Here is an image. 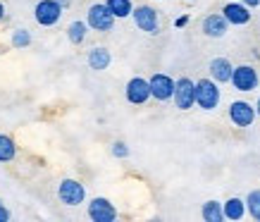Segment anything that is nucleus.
I'll list each match as a JSON object with an SVG mask.
<instances>
[{"label":"nucleus","instance_id":"9d476101","mask_svg":"<svg viewBox=\"0 0 260 222\" xmlns=\"http://www.w3.org/2000/svg\"><path fill=\"white\" fill-rule=\"evenodd\" d=\"M88 217L93 222H112L117 220V208L112 206L108 199L98 196V199H93L88 203Z\"/></svg>","mask_w":260,"mask_h":222},{"label":"nucleus","instance_id":"c85d7f7f","mask_svg":"<svg viewBox=\"0 0 260 222\" xmlns=\"http://www.w3.org/2000/svg\"><path fill=\"white\" fill-rule=\"evenodd\" d=\"M255 110H258V117H260V98H258V103H255Z\"/></svg>","mask_w":260,"mask_h":222},{"label":"nucleus","instance_id":"ddd939ff","mask_svg":"<svg viewBox=\"0 0 260 222\" xmlns=\"http://www.w3.org/2000/svg\"><path fill=\"white\" fill-rule=\"evenodd\" d=\"M208 70H210V77H213L217 84L232 81V74H234V67H232V62H229L227 57H213L210 65H208Z\"/></svg>","mask_w":260,"mask_h":222},{"label":"nucleus","instance_id":"f8f14e48","mask_svg":"<svg viewBox=\"0 0 260 222\" xmlns=\"http://www.w3.org/2000/svg\"><path fill=\"white\" fill-rule=\"evenodd\" d=\"M222 15L227 17L229 24H234V26H244V24L251 22V8L241 3V0H234V3H227L224 8H222Z\"/></svg>","mask_w":260,"mask_h":222},{"label":"nucleus","instance_id":"5701e85b","mask_svg":"<svg viewBox=\"0 0 260 222\" xmlns=\"http://www.w3.org/2000/svg\"><path fill=\"white\" fill-rule=\"evenodd\" d=\"M112 155H115V158H126V155H129L126 143H122V141H115V143H112Z\"/></svg>","mask_w":260,"mask_h":222},{"label":"nucleus","instance_id":"1a4fd4ad","mask_svg":"<svg viewBox=\"0 0 260 222\" xmlns=\"http://www.w3.org/2000/svg\"><path fill=\"white\" fill-rule=\"evenodd\" d=\"M124 93H126V101H129L132 105H143L148 98H153V93H150V81L143 79V77L129 79Z\"/></svg>","mask_w":260,"mask_h":222},{"label":"nucleus","instance_id":"423d86ee","mask_svg":"<svg viewBox=\"0 0 260 222\" xmlns=\"http://www.w3.org/2000/svg\"><path fill=\"white\" fill-rule=\"evenodd\" d=\"M34 17H36V22L41 26H53L62 17V5L57 0H41V3H36V8H34Z\"/></svg>","mask_w":260,"mask_h":222},{"label":"nucleus","instance_id":"393cba45","mask_svg":"<svg viewBox=\"0 0 260 222\" xmlns=\"http://www.w3.org/2000/svg\"><path fill=\"white\" fill-rule=\"evenodd\" d=\"M186 24H189V15H181V17H177V19H174V26H177V29L186 26Z\"/></svg>","mask_w":260,"mask_h":222},{"label":"nucleus","instance_id":"2eb2a0df","mask_svg":"<svg viewBox=\"0 0 260 222\" xmlns=\"http://www.w3.org/2000/svg\"><path fill=\"white\" fill-rule=\"evenodd\" d=\"M110 50L108 48H101V46H95L91 53H88V67L95 72H103V70H108L110 67Z\"/></svg>","mask_w":260,"mask_h":222},{"label":"nucleus","instance_id":"9b49d317","mask_svg":"<svg viewBox=\"0 0 260 222\" xmlns=\"http://www.w3.org/2000/svg\"><path fill=\"white\" fill-rule=\"evenodd\" d=\"M148 81H150V93H153L155 101L165 103V101L174 98V84L177 81L172 77H167V74H153Z\"/></svg>","mask_w":260,"mask_h":222},{"label":"nucleus","instance_id":"412c9836","mask_svg":"<svg viewBox=\"0 0 260 222\" xmlns=\"http://www.w3.org/2000/svg\"><path fill=\"white\" fill-rule=\"evenodd\" d=\"M246 208H248V215H251L253 220H260V189L251 191L246 196Z\"/></svg>","mask_w":260,"mask_h":222},{"label":"nucleus","instance_id":"6e6552de","mask_svg":"<svg viewBox=\"0 0 260 222\" xmlns=\"http://www.w3.org/2000/svg\"><path fill=\"white\" fill-rule=\"evenodd\" d=\"M57 196H60V201L64 206H79L86 199V189L77 179H62L60 186H57Z\"/></svg>","mask_w":260,"mask_h":222},{"label":"nucleus","instance_id":"f03ea898","mask_svg":"<svg viewBox=\"0 0 260 222\" xmlns=\"http://www.w3.org/2000/svg\"><path fill=\"white\" fill-rule=\"evenodd\" d=\"M196 105L201 110H215L220 105V88L215 79L196 81Z\"/></svg>","mask_w":260,"mask_h":222},{"label":"nucleus","instance_id":"6ab92c4d","mask_svg":"<svg viewBox=\"0 0 260 222\" xmlns=\"http://www.w3.org/2000/svg\"><path fill=\"white\" fill-rule=\"evenodd\" d=\"M86 31H88L86 22H72L70 29H67V36H70V41L74 46H79V43H84V39H86Z\"/></svg>","mask_w":260,"mask_h":222},{"label":"nucleus","instance_id":"a878e982","mask_svg":"<svg viewBox=\"0 0 260 222\" xmlns=\"http://www.w3.org/2000/svg\"><path fill=\"white\" fill-rule=\"evenodd\" d=\"M241 3H246L248 8H258V5H260V0H241Z\"/></svg>","mask_w":260,"mask_h":222},{"label":"nucleus","instance_id":"7ed1b4c3","mask_svg":"<svg viewBox=\"0 0 260 222\" xmlns=\"http://www.w3.org/2000/svg\"><path fill=\"white\" fill-rule=\"evenodd\" d=\"M174 105L179 110H191L196 105V81L189 77H181L174 84Z\"/></svg>","mask_w":260,"mask_h":222},{"label":"nucleus","instance_id":"dca6fc26","mask_svg":"<svg viewBox=\"0 0 260 222\" xmlns=\"http://www.w3.org/2000/svg\"><path fill=\"white\" fill-rule=\"evenodd\" d=\"M222 208H224V217L227 220H241L246 215V201H241V199H237V196H232V199L227 201V203H222Z\"/></svg>","mask_w":260,"mask_h":222},{"label":"nucleus","instance_id":"cd10ccee","mask_svg":"<svg viewBox=\"0 0 260 222\" xmlns=\"http://www.w3.org/2000/svg\"><path fill=\"white\" fill-rule=\"evenodd\" d=\"M5 17V8H3V3H0V19Z\"/></svg>","mask_w":260,"mask_h":222},{"label":"nucleus","instance_id":"bb28decb","mask_svg":"<svg viewBox=\"0 0 260 222\" xmlns=\"http://www.w3.org/2000/svg\"><path fill=\"white\" fill-rule=\"evenodd\" d=\"M57 3H60L62 8H67V5H70V0H57Z\"/></svg>","mask_w":260,"mask_h":222},{"label":"nucleus","instance_id":"0eeeda50","mask_svg":"<svg viewBox=\"0 0 260 222\" xmlns=\"http://www.w3.org/2000/svg\"><path fill=\"white\" fill-rule=\"evenodd\" d=\"M132 17H134L136 26H139L141 31L150 34V36L160 34V19H158V12L150 8V5H139V8H134Z\"/></svg>","mask_w":260,"mask_h":222},{"label":"nucleus","instance_id":"20e7f679","mask_svg":"<svg viewBox=\"0 0 260 222\" xmlns=\"http://www.w3.org/2000/svg\"><path fill=\"white\" fill-rule=\"evenodd\" d=\"M258 70L253 67V65H239V67H234V74H232V84H234V88L237 91H241V93H248V91H255L258 88Z\"/></svg>","mask_w":260,"mask_h":222},{"label":"nucleus","instance_id":"b1692460","mask_svg":"<svg viewBox=\"0 0 260 222\" xmlns=\"http://www.w3.org/2000/svg\"><path fill=\"white\" fill-rule=\"evenodd\" d=\"M10 220V210L5 208V203L0 201V222H8Z\"/></svg>","mask_w":260,"mask_h":222},{"label":"nucleus","instance_id":"f3484780","mask_svg":"<svg viewBox=\"0 0 260 222\" xmlns=\"http://www.w3.org/2000/svg\"><path fill=\"white\" fill-rule=\"evenodd\" d=\"M201 215H203L205 222H222L224 220V208L217 201H205L203 208H201Z\"/></svg>","mask_w":260,"mask_h":222},{"label":"nucleus","instance_id":"a211bd4d","mask_svg":"<svg viewBox=\"0 0 260 222\" xmlns=\"http://www.w3.org/2000/svg\"><path fill=\"white\" fill-rule=\"evenodd\" d=\"M108 8H110V12L117 17V19H124V17H129L134 12L132 0H108Z\"/></svg>","mask_w":260,"mask_h":222},{"label":"nucleus","instance_id":"f257e3e1","mask_svg":"<svg viewBox=\"0 0 260 222\" xmlns=\"http://www.w3.org/2000/svg\"><path fill=\"white\" fill-rule=\"evenodd\" d=\"M115 19H117V17L110 12L108 3H95L86 12V24L93 31H103V34L110 31L112 26H115Z\"/></svg>","mask_w":260,"mask_h":222},{"label":"nucleus","instance_id":"4468645a","mask_svg":"<svg viewBox=\"0 0 260 222\" xmlns=\"http://www.w3.org/2000/svg\"><path fill=\"white\" fill-rule=\"evenodd\" d=\"M229 29V22L224 15H208L203 19V34L210 39H222Z\"/></svg>","mask_w":260,"mask_h":222},{"label":"nucleus","instance_id":"aec40b11","mask_svg":"<svg viewBox=\"0 0 260 222\" xmlns=\"http://www.w3.org/2000/svg\"><path fill=\"white\" fill-rule=\"evenodd\" d=\"M15 153H17L15 141L10 136L0 134V163H10V160L15 158Z\"/></svg>","mask_w":260,"mask_h":222},{"label":"nucleus","instance_id":"39448f33","mask_svg":"<svg viewBox=\"0 0 260 222\" xmlns=\"http://www.w3.org/2000/svg\"><path fill=\"white\" fill-rule=\"evenodd\" d=\"M255 105H251L248 101H234V103L229 105V119H232V124L239 129H246L251 127L253 122H255Z\"/></svg>","mask_w":260,"mask_h":222},{"label":"nucleus","instance_id":"4be33fe9","mask_svg":"<svg viewBox=\"0 0 260 222\" xmlns=\"http://www.w3.org/2000/svg\"><path fill=\"white\" fill-rule=\"evenodd\" d=\"M31 43V34L26 31V29H15L12 34V48H26Z\"/></svg>","mask_w":260,"mask_h":222}]
</instances>
